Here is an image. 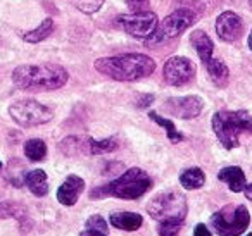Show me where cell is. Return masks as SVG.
I'll return each mask as SVG.
<instances>
[{"label":"cell","instance_id":"obj_2","mask_svg":"<svg viewBox=\"0 0 252 236\" xmlns=\"http://www.w3.org/2000/svg\"><path fill=\"white\" fill-rule=\"evenodd\" d=\"M69 74L57 64H26L18 66L12 73V81L18 88L28 91H49L64 87Z\"/></svg>","mask_w":252,"mask_h":236},{"label":"cell","instance_id":"obj_6","mask_svg":"<svg viewBox=\"0 0 252 236\" xmlns=\"http://www.w3.org/2000/svg\"><path fill=\"white\" fill-rule=\"evenodd\" d=\"M249 222L251 214L245 205H228L211 215V224L220 236H240L249 228Z\"/></svg>","mask_w":252,"mask_h":236},{"label":"cell","instance_id":"obj_18","mask_svg":"<svg viewBox=\"0 0 252 236\" xmlns=\"http://www.w3.org/2000/svg\"><path fill=\"white\" fill-rule=\"evenodd\" d=\"M206 69H207V73H209L211 80L214 81V85H218V87H226L228 78H230V71H228V66L223 60L213 59V57H211L206 62Z\"/></svg>","mask_w":252,"mask_h":236},{"label":"cell","instance_id":"obj_33","mask_svg":"<svg viewBox=\"0 0 252 236\" xmlns=\"http://www.w3.org/2000/svg\"><path fill=\"white\" fill-rule=\"evenodd\" d=\"M249 49L252 50V31H251V35H249Z\"/></svg>","mask_w":252,"mask_h":236},{"label":"cell","instance_id":"obj_17","mask_svg":"<svg viewBox=\"0 0 252 236\" xmlns=\"http://www.w3.org/2000/svg\"><path fill=\"white\" fill-rule=\"evenodd\" d=\"M25 183L30 188L33 195L36 197H45L49 193V181H47V174L42 169L30 171L28 174H25Z\"/></svg>","mask_w":252,"mask_h":236},{"label":"cell","instance_id":"obj_8","mask_svg":"<svg viewBox=\"0 0 252 236\" xmlns=\"http://www.w3.org/2000/svg\"><path fill=\"white\" fill-rule=\"evenodd\" d=\"M11 118L23 128H33V126L47 124L52 121L54 112L47 105L36 100H18L9 107Z\"/></svg>","mask_w":252,"mask_h":236},{"label":"cell","instance_id":"obj_14","mask_svg":"<svg viewBox=\"0 0 252 236\" xmlns=\"http://www.w3.org/2000/svg\"><path fill=\"white\" fill-rule=\"evenodd\" d=\"M190 43H192V47L197 50V54H199V59L202 60L204 64H206L211 57H213L214 43H213V40L209 38V35H207L206 31H202V30H195V31L190 35Z\"/></svg>","mask_w":252,"mask_h":236},{"label":"cell","instance_id":"obj_27","mask_svg":"<svg viewBox=\"0 0 252 236\" xmlns=\"http://www.w3.org/2000/svg\"><path fill=\"white\" fill-rule=\"evenodd\" d=\"M87 228L88 229H97V231L107 233V222L102 219V215H92L90 219L87 221Z\"/></svg>","mask_w":252,"mask_h":236},{"label":"cell","instance_id":"obj_21","mask_svg":"<svg viewBox=\"0 0 252 236\" xmlns=\"http://www.w3.org/2000/svg\"><path fill=\"white\" fill-rule=\"evenodd\" d=\"M149 118L152 119V121L156 122V124H159V126H162V128L166 129V136H168L169 140H171L173 143H178V142H183V138L185 136L182 135V133L176 129V126L173 124V121L171 119H166V118H162V116H159L158 112H149Z\"/></svg>","mask_w":252,"mask_h":236},{"label":"cell","instance_id":"obj_32","mask_svg":"<svg viewBox=\"0 0 252 236\" xmlns=\"http://www.w3.org/2000/svg\"><path fill=\"white\" fill-rule=\"evenodd\" d=\"M244 193H245V197H247L249 200L252 202V184H245V188H244Z\"/></svg>","mask_w":252,"mask_h":236},{"label":"cell","instance_id":"obj_12","mask_svg":"<svg viewBox=\"0 0 252 236\" xmlns=\"http://www.w3.org/2000/svg\"><path fill=\"white\" fill-rule=\"evenodd\" d=\"M242 30H244L242 19H240V16L235 14V12L226 11L218 16L216 33L223 42H235V40L242 35Z\"/></svg>","mask_w":252,"mask_h":236},{"label":"cell","instance_id":"obj_3","mask_svg":"<svg viewBox=\"0 0 252 236\" xmlns=\"http://www.w3.org/2000/svg\"><path fill=\"white\" fill-rule=\"evenodd\" d=\"M151 176L138 167H131L109 184L92 191V197H116L125 198V200H135V198L144 197L151 190Z\"/></svg>","mask_w":252,"mask_h":236},{"label":"cell","instance_id":"obj_4","mask_svg":"<svg viewBox=\"0 0 252 236\" xmlns=\"http://www.w3.org/2000/svg\"><path fill=\"white\" fill-rule=\"evenodd\" d=\"M213 131L226 150L238 145L240 133L252 135V118L247 111H220L213 118Z\"/></svg>","mask_w":252,"mask_h":236},{"label":"cell","instance_id":"obj_15","mask_svg":"<svg viewBox=\"0 0 252 236\" xmlns=\"http://www.w3.org/2000/svg\"><path fill=\"white\" fill-rule=\"evenodd\" d=\"M218 177H220L221 181H224V183L230 186V190L233 191V193H240V191H244V188H245V174H244V171H242L240 167H237V166L224 167V169L220 171Z\"/></svg>","mask_w":252,"mask_h":236},{"label":"cell","instance_id":"obj_22","mask_svg":"<svg viewBox=\"0 0 252 236\" xmlns=\"http://www.w3.org/2000/svg\"><path fill=\"white\" fill-rule=\"evenodd\" d=\"M25 155L33 162H40L47 157V145L43 140L32 138L25 143Z\"/></svg>","mask_w":252,"mask_h":236},{"label":"cell","instance_id":"obj_30","mask_svg":"<svg viewBox=\"0 0 252 236\" xmlns=\"http://www.w3.org/2000/svg\"><path fill=\"white\" fill-rule=\"evenodd\" d=\"M154 102V95H144V97H140V100H138V107H149V105Z\"/></svg>","mask_w":252,"mask_h":236},{"label":"cell","instance_id":"obj_7","mask_svg":"<svg viewBox=\"0 0 252 236\" xmlns=\"http://www.w3.org/2000/svg\"><path fill=\"white\" fill-rule=\"evenodd\" d=\"M118 26L125 33L138 40H149L158 30V16L152 11H138V12H128V14H121L116 19Z\"/></svg>","mask_w":252,"mask_h":236},{"label":"cell","instance_id":"obj_36","mask_svg":"<svg viewBox=\"0 0 252 236\" xmlns=\"http://www.w3.org/2000/svg\"><path fill=\"white\" fill-rule=\"evenodd\" d=\"M251 5H252V0H251Z\"/></svg>","mask_w":252,"mask_h":236},{"label":"cell","instance_id":"obj_16","mask_svg":"<svg viewBox=\"0 0 252 236\" xmlns=\"http://www.w3.org/2000/svg\"><path fill=\"white\" fill-rule=\"evenodd\" d=\"M144 222V217L137 212H118L111 215V224L123 231H137Z\"/></svg>","mask_w":252,"mask_h":236},{"label":"cell","instance_id":"obj_10","mask_svg":"<svg viewBox=\"0 0 252 236\" xmlns=\"http://www.w3.org/2000/svg\"><path fill=\"white\" fill-rule=\"evenodd\" d=\"M195 64L190 59L182 56H175L171 59L166 60L164 69H162V74H164V80L168 85H173V87H183V85L190 83L195 76Z\"/></svg>","mask_w":252,"mask_h":236},{"label":"cell","instance_id":"obj_9","mask_svg":"<svg viewBox=\"0 0 252 236\" xmlns=\"http://www.w3.org/2000/svg\"><path fill=\"white\" fill-rule=\"evenodd\" d=\"M197 14L192 9H176L175 12H171L169 16H166L162 19V23L158 25V30L152 35V42L161 43L166 42L169 38H175V36L182 35L185 30H189L190 26L195 23Z\"/></svg>","mask_w":252,"mask_h":236},{"label":"cell","instance_id":"obj_13","mask_svg":"<svg viewBox=\"0 0 252 236\" xmlns=\"http://www.w3.org/2000/svg\"><path fill=\"white\" fill-rule=\"evenodd\" d=\"M83 190H85V181L80 176L71 174L61 184L59 190H57V200L63 205H66V207H71V205H74L78 202V198L83 193Z\"/></svg>","mask_w":252,"mask_h":236},{"label":"cell","instance_id":"obj_1","mask_svg":"<svg viewBox=\"0 0 252 236\" xmlns=\"http://www.w3.org/2000/svg\"><path fill=\"white\" fill-rule=\"evenodd\" d=\"M95 69L116 81H138L154 73L156 62L145 54H123L97 59Z\"/></svg>","mask_w":252,"mask_h":236},{"label":"cell","instance_id":"obj_20","mask_svg":"<svg viewBox=\"0 0 252 236\" xmlns=\"http://www.w3.org/2000/svg\"><path fill=\"white\" fill-rule=\"evenodd\" d=\"M52 31H54V21L50 18H47L45 21H42V25L36 26L35 30L25 33L23 40L28 43H38V42H43V40L49 38V36L52 35Z\"/></svg>","mask_w":252,"mask_h":236},{"label":"cell","instance_id":"obj_34","mask_svg":"<svg viewBox=\"0 0 252 236\" xmlns=\"http://www.w3.org/2000/svg\"><path fill=\"white\" fill-rule=\"evenodd\" d=\"M247 236H252V233H249V235H247Z\"/></svg>","mask_w":252,"mask_h":236},{"label":"cell","instance_id":"obj_28","mask_svg":"<svg viewBox=\"0 0 252 236\" xmlns=\"http://www.w3.org/2000/svg\"><path fill=\"white\" fill-rule=\"evenodd\" d=\"M125 4L128 5L131 12L147 11L149 9V0H125Z\"/></svg>","mask_w":252,"mask_h":236},{"label":"cell","instance_id":"obj_35","mask_svg":"<svg viewBox=\"0 0 252 236\" xmlns=\"http://www.w3.org/2000/svg\"><path fill=\"white\" fill-rule=\"evenodd\" d=\"M0 167H2V162H0Z\"/></svg>","mask_w":252,"mask_h":236},{"label":"cell","instance_id":"obj_23","mask_svg":"<svg viewBox=\"0 0 252 236\" xmlns=\"http://www.w3.org/2000/svg\"><path fill=\"white\" fill-rule=\"evenodd\" d=\"M18 219V221L25 222L28 217V210L23 205L16 204V202H2L0 204V219Z\"/></svg>","mask_w":252,"mask_h":236},{"label":"cell","instance_id":"obj_26","mask_svg":"<svg viewBox=\"0 0 252 236\" xmlns=\"http://www.w3.org/2000/svg\"><path fill=\"white\" fill-rule=\"evenodd\" d=\"M182 229V224L176 222H161L159 224V236H176Z\"/></svg>","mask_w":252,"mask_h":236},{"label":"cell","instance_id":"obj_24","mask_svg":"<svg viewBox=\"0 0 252 236\" xmlns=\"http://www.w3.org/2000/svg\"><path fill=\"white\" fill-rule=\"evenodd\" d=\"M87 145H88V152L94 153V155L107 153V152H112V150L118 148V142H116L114 138L102 140V142H97V140H94V138H88Z\"/></svg>","mask_w":252,"mask_h":236},{"label":"cell","instance_id":"obj_29","mask_svg":"<svg viewBox=\"0 0 252 236\" xmlns=\"http://www.w3.org/2000/svg\"><path fill=\"white\" fill-rule=\"evenodd\" d=\"M193 236H213V235H211V231L204 224H197L195 229H193Z\"/></svg>","mask_w":252,"mask_h":236},{"label":"cell","instance_id":"obj_25","mask_svg":"<svg viewBox=\"0 0 252 236\" xmlns=\"http://www.w3.org/2000/svg\"><path fill=\"white\" fill-rule=\"evenodd\" d=\"M73 4L80 9L81 12H87V14H94L98 9L102 7L104 0H73Z\"/></svg>","mask_w":252,"mask_h":236},{"label":"cell","instance_id":"obj_5","mask_svg":"<svg viewBox=\"0 0 252 236\" xmlns=\"http://www.w3.org/2000/svg\"><path fill=\"white\" fill-rule=\"evenodd\" d=\"M147 212L152 219L161 222H176L183 224L187 217V200L178 191H164L149 202Z\"/></svg>","mask_w":252,"mask_h":236},{"label":"cell","instance_id":"obj_31","mask_svg":"<svg viewBox=\"0 0 252 236\" xmlns=\"http://www.w3.org/2000/svg\"><path fill=\"white\" fill-rule=\"evenodd\" d=\"M80 236H105V233L97 231V229H88V228H87V231H83Z\"/></svg>","mask_w":252,"mask_h":236},{"label":"cell","instance_id":"obj_11","mask_svg":"<svg viewBox=\"0 0 252 236\" xmlns=\"http://www.w3.org/2000/svg\"><path fill=\"white\" fill-rule=\"evenodd\" d=\"M202 100L199 97H173L164 102V111L180 119H193L202 112Z\"/></svg>","mask_w":252,"mask_h":236},{"label":"cell","instance_id":"obj_19","mask_svg":"<svg viewBox=\"0 0 252 236\" xmlns=\"http://www.w3.org/2000/svg\"><path fill=\"white\" fill-rule=\"evenodd\" d=\"M180 183L185 190H197V188H202L206 183V174L199 167H190L180 174Z\"/></svg>","mask_w":252,"mask_h":236}]
</instances>
